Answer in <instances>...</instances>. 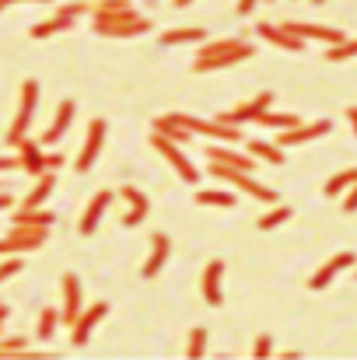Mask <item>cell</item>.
Returning a JSON list of instances; mask_svg holds the SVG:
<instances>
[{
	"label": "cell",
	"mask_w": 357,
	"mask_h": 360,
	"mask_svg": "<svg viewBox=\"0 0 357 360\" xmlns=\"http://www.w3.org/2000/svg\"><path fill=\"white\" fill-rule=\"evenodd\" d=\"M256 49L242 39H221V42H207L200 46V56L193 63L196 74H214V70H225V67H235L242 60H249Z\"/></svg>",
	"instance_id": "6da1fadb"
},
{
	"label": "cell",
	"mask_w": 357,
	"mask_h": 360,
	"mask_svg": "<svg viewBox=\"0 0 357 360\" xmlns=\"http://www.w3.org/2000/svg\"><path fill=\"white\" fill-rule=\"evenodd\" d=\"M211 175H214V179H221V182L238 186L242 193H249V196H252V200H259V203H277V189H273V186L256 182V179H252V172H242V168H228V165H214V161H211Z\"/></svg>",
	"instance_id": "7a4b0ae2"
},
{
	"label": "cell",
	"mask_w": 357,
	"mask_h": 360,
	"mask_svg": "<svg viewBox=\"0 0 357 360\" xmlns=\"http://www.w3.org/2000/svg\"><path fill=\"white\" fill-rule=\"evenodd\" d=\"M35 105H39V81H25V84H21V105H18V116H14L11 129H7V143H11V147H18L21 136L28 133L32 116H35Z\"/></svg>",
	"instance_id": "3957f363"
},
{
	"label": "cell",
	"mask_w": 357,
	"mask_h": 360,
	"mask_svg": "<svg viewBox=\"0 0 357 360\" xmlns=\"http://www.w3.org/2000/svg\"><path fill=\"white\" fill-rule=\"evenodd\" d=\"M151 143H154V147L161 150V158L179 172V179H182V182H189V186H196V182H200V172H196V168H193V161L182 154V143H175V140H168V136H161V133H151Z\"/></svg>",
	"instance_id": "277c9868"
},
{
	"label": "cell",
	"mask_w": 357,
	"mask_h": 360,
	"mask_svg": "<svg viewBox=\"0 0 357 360\" xmlns=\"http://www.w3.org/2000/svg\"><path fill=\"white\" fill-rule=\"evenodd\" d=\"M172 120L179 122L182 129H189V133H203V136H211V140H225V143H235L242 140V129L238 126H228V122H211V120H196V116H182V112H175Z\"/></svg>",
	"instance_id": "5b68a950"
},
{
	"label": "cell",
	"mask_w": 357,
	"mask_h": 360,
	"mask_svg": "<svg viewBox=\"0 0 357 360\" xmlns=\"http://www.w3.org/2000/svg\"><path fill=\"white\" fill-rule=\"evenodd\" d=\"M81 14H88V4L84 0H74V4H63L60 11H56V18H49V21H39L35 28H32V39H49V35H56V32H67Z\"/></svg>",
	"instance_id": "8992f818"
},
{
	"label": "cell",
	"mask_w": 357,
	"mask_h": 360,
	"mask_svg": "<svg viewBox=\"0 0 357 360\" xmlns=\"http://www.w3.org/2000/svg\"><path fill=\"white\" fill-rule=\"evenodd\" d=\"M49 235V228H25V224H14V231L7 238H0V255H21V252H32L39 248Z\"/></svg>",
	"instance_id": "52a82bcc"
},
{
	"label": "cell",
	"mask_w": 357,
	"mask_h": 360,
	"mask_svg": "<svg viewBox=\"0 0 357 360\" xmlns=\"http://www.w3.org/2000/svg\"><path fill=\"white\" fill-rule=\"evenodd\" d=\"M273 105V91H259L252 102H245V105H238L232 112H225V116H218L221 122H228V126H242V122H256L266 109Z\"/></svg>",
	"instance_id": "ba28073f"
},
{
	"label": "cell",
	"mask_w": 357,
	"mask_h": 360,
	"mask_svg": "<svg viewBox=\"0 0 357 360\" xmlns=\"http://www.w3.org/2000/svg\"><path fill=\"white\" fill-rule=\"evenodd\" d=\"M109 203H113V189H102V193H95V196H92L88 210H84V214H81V221H77V231H81L84 238H92V235L99 231V224H102V217H106Z\"/></svg>",
	"instance_id": "9c48e42d"
},
{
	"label": "cell",
	"mask_w": 357,
	"mask_h": 360,
	"mask_svg": "<svg viewBox=\"0 0 357 360\" xmlns=\"http://www.w3.org/2000/svg\"><path fill=\"white\" fill-rule=\"evenodd\" d=\"M95 32L106 39H130V35H144L151 32V18H130V21H95Z\"/></svg>",
	"instance_id": "30bf717a"
},
{
	"label": "cell",
	"mask_w": 357,
	"mask_h": 360,
	"mask_svg": "<svg viewBox=\"0 0 357 360\" xmlns=\"http://www.w3.org/2000/svg\"><path fill=\"white\" fill-rule=\"evenodd\" d=\"M330 129H333V122L330 120H319V122H312V126H291V129H284V133H280L277 147H301V143H308V140L326 136Z\"/></svg>",
	"instance_id": "8fae6325"
},
{
	"label": "cell",
	"mask_w": 357,
	"mask_h": 360,
	"mask_svg": "<svg viewBox=\"0 0 357 360\" xmlns=\"http://www.w3.org/2000/svg\"><path fill=\"white\" fill-rule=\"evenodd\" d=\"M102 143H106V120H95L88 126V140H84L81 158L74 161V172H88V168L95 165V158L102 154Z\"/></svg>",
	"instance_id": "7c38bea8"
},
{
	"label": "cell",
	"mask_w": 357,
	"mask_h": 360,
	"mask_svg": "<svg viewBox=\"0 0 357 360\" xmlns=\"http://www.w3.org/2000/svg\"><path fill=\"white\" fill-rule=\"evenodd\" d=\"M109 315V304L106 301H99V304H92L81 319H74V333H70V340H74V347H84L88 340H92V333H95V326L102 322Z\"/></svg>",
	"instance_id": "4fadbf2b"
},
{
	"label": "cell",
	"mask_w": 357,
	"mask_h": 360,
	"mask_svg": "<svg viewBox=\"0 0 357 360\" xmlns=\"http://www.w3.org/2000/svg\"><path fill=\"white\" fill-rule=\"evenodd\" d=\"M256 32H259L266 42H273V46H280V49H287V53H305V39H298V35L287 32L284 25H270V21H263Z\"/></svg>",
	"instance_id": "5bb4252c"
},
{
	"label": "cell",
	"mask_w": 357,
	"mask_h": 360,
	"mask_svg": "<svg viewBox=\"0 0 357 360\" xmlns=\"http://www.w3.org/2000/svg\"><path fill=\"white\" fill-rule=\"evenodd\" d=\"M168 252H172V241L168 235H151V255H147V262H144V269H140V276L144 280H154L158 273H161V266L168 262Z\"/></svg>",
	"instance_id": "9a60e30c"
},
{
	"label": "cell",
	"mask_w": 357,
	"mask_h": 360,
	"mask_svg": "<svg viewBox=\"0 0 357 360\" xmlns=\"http://www.w3.org/2000/svg\"><path fill=\"white\" fill-rule=\"evenodd\" d=\"M119 196L130 203V214L123 217V228H137V224H144V217H147V210H151L147 196H144L140 189H133V186H119Z\"/></svg>",
	"instance_id": "2e32d148"
},
{
	"label": "cell",
	"mask_w": 357,
	"mask_h": 360,
	"mask_svg": "<svg viewBox=\"0 0 357 360\" xmlns=\"http://www.w3.org/2000/svg\"><path fill=\"white\" fill-rule=\"evenodd\" d=\"M221 276H225V262L221 259H211L207 269H203V301L211 308H218L225 297H221Z\"/></svg>",
	"instance_id": "e0dca14e"
},
{
	"label": "cell",
	"mask_w": 357,
	"mask_h": 360,
	"mask_svg": "<svg viewBox=\"0 0 357 360\" xmlns=\"http://www.w3.org/2000/svg\"><path fill=\"white\" fill-rule=\"evenodd\" d=\"M354 262H357L354 252H340L337 259H330V262H326V266H322V269H319L312 280H308V287H312V290H326V287H330V280H333L340 269H351Z\"/></svg>",
	"instance_id": "ac0fdd59"
},
{
	"label": "cell",
	"mask_w": 357,
	"mask_h": 360,
	"mask_svg": "<svg viewBox=\"0 0 357 360\" xmlns=\"http://www.w3.org/2000/svg\"><path fill=\"white\" fill-rule=\"evenodd\" d=\"M70 122H74V102L63 98L60 109H56V116H53V122H49V129L42 133V143H56V140H63L67 129H70Z\"/></svg>",
	"instance_id": "d6986e66"
},
{
	"label": "cell",
	"mask_w": 357,
	"mask_h": 360,
	"mask_svg": "<svg viewBox=\"0 0 357 360\" xmlns=\"http://www.w3.org/2000/svg\"><path fill=\"white\" fill-rule=\"evenodd\" d=\"M53 189H56V175L46 168L42 175H35V189L21 200V210H35V207H42V203L53 196Z\"/></svg>",
	"instance_id": "ffe728a7"
},
{
	"label": "cell",
	"mask_w": 357,
	"mask_h": 360,
	"mask_svg": "<svg viewBox=\"0 0 357 360\" xmlns=\"http://www.w3.org/2000/svg\"><path fill=\"white\" fill-rule=\"evenodd\" d=\"M77 311H81V280H77V273H67L63 276V315L60 319L74 326Z\"/></svg>",
	"instance_id": "44dd1931"
},
{
	"label": "cell",
	"mask_w": 357,
	"mask_h": 360,
	"mask_svg": "<svg viewBox=\"0 0 357 360\" xmlns=\"http://www.w3.org/2000/svg\"><path fill=\"white\" fill-rule=\"evenodd\" d=\"M207 158H211L214 165H228V168H242V172H256V158L235 154V150L218 147V143H211V147H207Z\"/></svg>",
	"instance_id": "7402d4cb"
},
{
	"label": "cell",
	"mask_w": 357,
	"mask_h": 360,
	"mask_svg": "<svg viewBox=\"0 0 357 360\" xmlns=\"http://www.w3.org/2000/svg\"><path fill=\"white\" fill-rule=\"evenodd\" d=\"M287 32H294L298 39H319V42H340L344 32L340 28H322V25H301V21H287Z\"/></svg>",
	"instance_id": "603a6c76"
},
{
	"label": "cell",
	"mask_w": 357,
	"mask_h": 360,
	"mask_svg": "<svg viewBox=\"0 0 357 360\" xmlns=\"http://www.w3.org/2000/svg\"><path fill=\"white\" fill-rule=\"evenodd\" d=\"M18 158H21V168H25L28 175H42V172H46V154H42V147L32 143V140H25V136H21V143H18Z\"/></svg>",
	"instance_id": "cb8c5ba5"
},
{
	"label": "cell",
	"mask_w": 357,
	"mask_h": 360,
	"mask_svg": "<svg viewBox=\"0 0 357 360\" xmlns=\"http://www.w3.org/2000/svg\"><path fill=\"white\" fill-rule=\"evenodd\" d=\"M49 354H25V336H0V360H42Z\"/></svg>",
	"instance_id": "d4e9b609"
},
{
	"label": "cell",
	"mask_w": 357,
	"mask_h": 360,
	"mask_svg": "<svg viewBox=\"0 0 357 360\" xmlns=\"http://www.w3.org/2000/svg\"><path fill=\"white\" fill-rule=\"evenodd\" d=\"M11 224H25V228H53V224H56V214H49V210H42V207H35V210H18V214H11Z\"/></svg>",
	"instance_id": "484cf974"
},
{
	"label": "cell",
	"mask_w": 357,
	"mask_h": 360,
	"mask_svg": "<svg viewBox=\"0 0 357 360\" xmlns=\"http://www.w3.org/2000/svg\"><path fill=\"white\" fill-rule=\"evenodd\" d=\"M203 39H207L203 28H175L161 35V46H182V42H203Z\"/></svg>",
	"instance_id": "4316f807"
},
{
	"label": "cell",
	"mask_w": 357,
	"mask_h": 360,
	"mask_svg": "<svg viewBox=\"0 0 357 360\" xmlns=\"http://www.w3.org/2000/svg\"><path fill=\"white\" fill-rule=\"evenodd\" d=\"M154 133H161V136H168V140H175V143H186V140H189V129H182L172 116H158V120H154Z\"/></svg>",
	"instance_id": "83f0119b"
},
{
	"label": "cell",
	"mask_w": 357,
	"mask_h": 360,
	"mask_svg": "<svg viewBox=\"0 0 357 360\" xmlns=\"http://www.w3.org/2000/svg\"><path fill=\"white\" fill-rule=\"evenodd\" d=\"M249 154H256V158H263V161H270V165H284V161H287V158H284V147L263 143V140H252V143H249Z\"/></svg>",
	"instance_id": "f1b7e54d"
},
{
	"label": "cell",
	"mask_w": 357,
	"mask_h": 360,
	"mask_svg": "<svg viewBox=\"0 0 357 360\" xmlns=\"http://www.w3.org/2000/svg\"><path fill=\"white\" fill-rule=\"evenodd\" d=\"M196 203L200 207H235V193H225V189H203V193H196Z\"/></svg>",
	"instance_id": "f546056e"
},
{
	"label": "cell",
	"mask_w": 357,
	"mask_h": 360,
	"mask_svg": "<svg viewBox=\"0 0 357 360\" xmlns=\"http://www.w3.org/2000/svg\"><path fill=\"white\" fill-rule=\"evenodd\" d=\"M357 56V39H340L326 49V60L330 63H344V60H354Z\"/></svg>",
	"instance_id": "4dcf8cb0"
},
{
	"label": "cell",
	"mask_w": 357,
	"mask_h": 360,
	"mask_svg": "<svg viewBox=\"0 0 357 360\" xmlns=\"http://www.w3.org/2000/svg\"><path fill=\"white\" fill-rule=\"evenodd\" d=\"M357 182V168H347V172H340V175H333L322 189H326V196H340L344 189H351Z\"/></svg>",
	"instance_id": "1f68e13d"
},
{
	"label": "cell",
	"mask_w": 357,
	"mask_h": 360,
	"mask_svg": "<svg viewBox=\"0 0 357 360\" xmlns=\"http://www.w3.org/2000/svg\"><path fill=\"white\" fill-rule=\"evenodd\" d=\"M207 354V329L203 326H196L193 333H189V343H186V357L189 360H200Z\"/></svg>",
	"instance_id": "d6a6232c"
},
{
	"label": "cell",
	"mask_w": 357,
	"mask_h": 360,
	"mask_svg": "<svg viewBox=\"0 0 357 360\" xmlns=\"http://www.w3.org/2000/svg\"><path fill=\"white\" fill-rule=\"evenodd\" d=\"M256 122H263V126H273V129H291V126H301V120L298 116H291V112H263Z\"/></svg>",
	"instance_id": "836d02e7"
},
{
	"label": "cell",
	"mask_w": 357,
	"mask_h": 360,
	"mask_svg": "<svg viewBox=\"0 0 357 360\" xmlns=\"http://www.w3.org/2000/svg\"><path fill=\"white\" fill-rule=\"evenodd\" d=\"M291 214H294L291 207H273L270 214L259 217V231H273V228H280L284 221H291Z\"/></svg>",
	"instance_id": "e575fe53"
},
{
	"label": "cell",
	"mask_w": 357,
	"mask_h": 360,
	"mask_svg": "<svg viewBox=\"0 0 357 360\" xmlns=\"http://www.w3.org/2000/svg\"><path fill=\"white\" fill-rule=\"evenodd\" d=\"M56 326H60V315H56L53 308H46V311L39 315V340H53V336H56Z\"/></svg>",
	"instance_id": "d590c367"
},
{
	"label": "cell",
	"mask_w": 357,
	"mask_h": 360,
	"mask_svg": "<svg viewBox=\"0 0 357 360\" xmlns=\"http://www.w3.org/2000/svg\"><path fill=\"white\" fill-rule=\"evenodd\" d=\"M130 18H137L133 4L130 7H113V11H95V21H130Z\"/></svg>",
	"instance_id": "8d00e7d4"
},
{
	"label": "cell",
	"mask_w": 357,
	"mask_h": 360,
	"mask_svg": "<svg viewBox=\"0 0 357 360\" xmlns=\"http://www.w3.org/2000/svg\"><path fill=\"white\" fill-rule=\"evenodd\" d=\"M21 269H25V266H21V259H18V255H7V259L0 262V283H4V280H11V276H14V273H21Z\"/></svg>",
	"instance_id": "74e56055"
},
{
	"label": "cell",
	"mask_w": 357,
	"mask_h": 360,
	"mask_svg": "<svg viewBox=\"0 0 357 360\" xmlns=\"http://www.w3.org/2000/svg\"><path fill=\"white\" fill-rule=\"evenodd\" d=\"M252 357H259V360L273 357V340H270V336H259L256 347H252Z\"/></svg>",
	"instance_id": "f35d334b"
},
{
	"label": "cell",
	"mask_w": 357,
	"mask_h": 360,
	"mask_svg": "<svg viewBox=\"0 0 357 360\" xmlns=\"http://www.w3.org/2000/svg\"><path fill=\"white\" fill-rule=\"evenodd\" d=\"M344 214H357V182H354V189L347 193V200H344Z\"/></svg>",
	"instance_id": "ab89813d"
},
{
	"label": "cell",
	"mask_w": 357,
	"mask_h": 360,
	"mask_svg": "<svg viewBox=\"0 0 357 360\" xmlns=\"http://www.w3.org/2000/svg\"><path fill=\"white\" fill-rule=\"evenodd\" d=\"M63 161H67L63 154H46V168H49V172H56V168H60Z\"/></svg>",
	"instance_id": "60d3db41"
},
{
	"label": "cell",
	"mask_w": 357,
	"mask_h": 360,
	"mask_svg": "<svg viewBox=\"0 0 357 360\" xmlns=\"http://www.w3.org/2000/svg\"><path fill=\"white\" fill-rule=\"evenodd\" d=\"M21 168V158H0V172H14Z\"/></svg>",
	"instance_id": "b9f144b4"
},
{
	"label": "cell",
	"mask_w": 357,
	"mask_h": 360,
	"mask_svg": "<svg viewBox=\"0 0 357 360\" xmlns=\"http://www.w3.org/2000/svg\"><path fill=\"white\" fill-rule=\"evenodd\" d=\"M113 7H130V0H102L95 11H113Z\"/></svg>",
	"instance_id": "7bdbcfd3"
},
{
	"label": "cell",
	"mask_w": 357,
	"mask_h": 360,
	"mask_svg": "<svg viewBox=\"0 0 357 360\" xmlns=\"http://www.w3.org/2000/svg\"><path fill=\"white\" fill-rule=\"evenodd\" d=\"M259 0H238V14L245 18V14H252V7H256Z\"/></svg>",
	"instance_id": "ee69618b"
},
{
	"label": "cell",
	"mask_w": 357,
	"mask_h": 360,
	"mask_svg": "<svg viewBox=\"0 0 357 360\" xmlns=\"http://www.w3.org/2000/svg\"><path fill=\"white\" fill-rule=\"evenodd\" d=\"M11 4H25V0H0V14H4ZM28 4H53V0H28Z\"/></svg>",
	"instance_id": "f6af8a7d"
},
{
	"label": "cell",
	"mask_w": 357,
	"mask_h": 360,
	"mask_svg": "<svg viewBox=\"0 0 357 360\" xmlns=\"http://www.w3.org/2000/svg\"><path fill=\"white\" fill-rule=\"evenodd\" d=\"M347 120H351V126H354V133H357V105H351V109H347Z\"/></svg>",
	"instance_id": "bcb514c9"
},
{
	"label": "cell",
	"mask_w": 357,
	"mask_h": 360,
	"mask_svg": "<svg viewBox=\"0 0 357 360\" xmlns=\"http://www.w3.org/2000/svg\"><path fill=\"white\" fill-rule=\"evenodd\" d=\"M7 207H11V196H7V193H0V210H7Z\"/></svg>",
	"instance_id": "7dc6e473"
},
{
	"label": "cell",
	"mask_w": 357,
	"mask_h": 360,
	"mask_svg": "<svg viewBox=\"0 0 357 360\" xmlns=\"http://www.w3.org/2000/svg\"><path fill=\"white\" fill-rule=\"evenodd\" d=\"M4 319H7V308H4V304H0V326H4Z\"/></svg>",
	"instance_id": "c3c4849f"
},
{
	"label": "cell",
	"mask_w": 357,
	"mask_h": 360,
	"mask_svg": "<svg viewBox=\"0 0 357 360\" xmlns=\"http://www.w3.org/2000/svg\"><path fill=\"white\" fill-rule=\"evenodd\" d=\"M312 4H326V0H312Z\"/></svg>",
	"instance_id": "681fc988"
},
{
	"label": "cell",
	"mask_w": 357,
	"mask_h": 360,
	"mask_svg": "<svg viewBox=\"0 0 357 360\" xmlns=\"http://www.w3.org/2000/svg\"><path fill=\"white\" fill-rule=\"evenodd\" d=\"M270 4H273V0H270Z\"/></svg>",
	"instance_id": "f907efd6"
}]
</instances>
